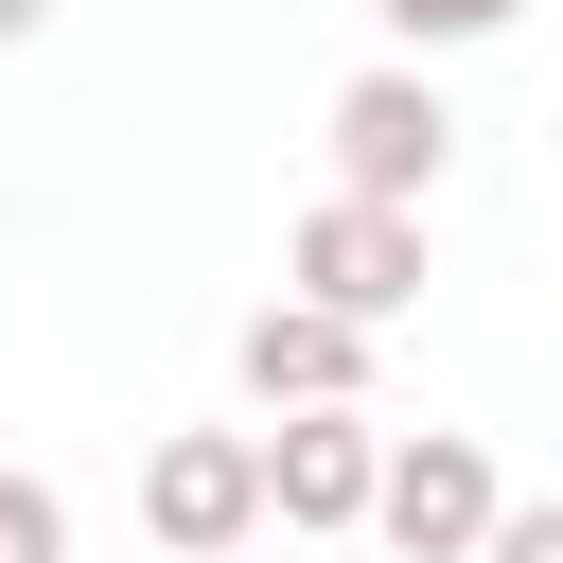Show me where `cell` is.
I'll return each instance as SVG.
<instances>
[{"mask_svg": "<svg viewBox=\"0 0 563 563\" xmlns=\"http://www.w3.org/2000/svg\"><path fill=\"white\" fill-rule=\"evenodd\" d=\"M282 299H334V317H405L422 299V211H387V194H317L299 229H282Z\"/></svg>", "mask_w": 563, "mask_h": 563, "instance_id": "6da1fadb", "label": "cell"}, {"mask_svg": "<svg viewBox=\"0 0 563 563\" xmlns=\"http://www.w3.org/2000/svg\"><path fill=\"white\" fill-rule=\"evenodd\" d=\"M317 141H334V194H387V211H422V194H440V158H457V106H440L422 70H352Z\"/></svg>", "mask_w": 563, "mask_h": 563, "instance_id": "7a4b0ae2", "label": "cell"}, {"mask_svg": "<svg viewBox=\"0 0 563 563\" xmlns=\"http://www.w3.org/2000/svg\"><path fill=\"white\" fill-rule=\"evenodd\" d=\"M369 493H387V440H369V405H282L264 422V528H369Z\"/></svg>", "mask_w": 563, "mask_h": 563, "instance_id": "3957f363", "label": "cell"}, {"mask_svg": "<svg viewBox=\"0 0 563 563\" xmlns=\"http://www.w3.org/2000/svg\"><path fill=\"white\" fill-rule=\"evenodd\" d=\"M141 528H158L176 563H229V545H264V440H229V422L158 440V457H141Z\"/></svg>", "mask_w": 563, "mask_h": 563, "instance_id": "277c9868", "label": "cell"}, {"mask_svg": "<svg viewBox=\"0 0 563 563\" xmlns=\"http://www.w3.org/2000/svg\"><path fill=\"white\" fill-rule=\"evenodd\" d=\"M493 510H510V493H493V457H475V440H387L369 528H387L405 563H475V545H493Z\"/></svg>", "mask_w": 563, "mask_h": 563, "instance_id": "5b68a950", "label": "cell"}, {"mask_svg": "<svg viewBox=\"0 0 563 563\" xmlns=\"http://www.w3.org/2000/svg\"><path fill=\"white\" fill-rule=\"evenodd\" d=\"M229 369H246V405H369V317H334V299H264V317L229 334Z\"/></svg>", "mask_w": 563, "mask_h": 563, "instance_id": "8992f818", "label": "cell"}, {"mask_svg": "<svg viewBox=\"0 0 563 563\" xmlns=\"http://www.w3.org/2000/svg\"><path fill=\"white\" fill-rule=\"evenodd\" d=\"M369 18H387L405 53H475V35H510L528 0H369Z\"/></svg>", "mask_w": 563, "mask_h": 563, "instance_id": "52a82bcc", "label": "cell"}, {"mask_svg": "<svg viewBox=\"0 0 563 563\" xmlns=\"http://www.w3.org/2000/svg\"><path fill=\"white\" fill-rule=\"evenodd\" d=\"M0 563H70V493L53 475H0Z\"/></svg>", "mask_w": 563, "mask_h": 563, "instance_id": "ba28073f", "label": "cell"}, {"mask_svg": "<svg viewBox=\"0 0 563 563\" xmlns=\"http://www.w3.org/2000/svg\"><path fill=\"white\" fill-rule=\"evenodd\" d=\"M475 563H563V510H493V545Z\"/></svg>", "mask_w": 563, "mask_h": 563, "instance_id": "9c48e42d", "label": "cell"}, {"mask_svg": "<svg viewBox=\"0 0 563 563\" xmlns=\"http://www.w3.org/2000/svg\"><path fill=\"white\" fill-rule=\"evenodd\" d=\"M35 35H53V0H0V53H35Z\"/></svg>", "mask_w": 563, "mask_h": 563, "instance_id": "30bf717a", "label": "cell"}, {"mask_svg": "<svg viewBox=\"0 0 563 563\" xmlns=\"http://www.w3.org/2000/svg\"><path fill=\"white\" fill-rule=\"evenodd\" d=\"M229 563H246V545H229Z\"/></svg>", "mask_w": 563, "mask_h": 563, "instance_id": "8fae6325", "label": "cell"}]
</instances>
